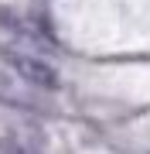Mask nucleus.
<instances>
[{
  "label": "nucleus",
  "instance_id": "1",
  "mask_svg": "<svg viewBox=\"0 0 150 154\" xmlns=\"http://www.w3.org/2000/svg\"><path fill=\"white\" fill-rule=\"evenodd\" d=\"M0 58L10 69V75L24 79V82H31L38 89H45V93L58 89V72H55V65H51L48 58L34 55V51H24V48H10V45H0Z\"/></svg>",
  "mask_w": 150,
  "mask_h": 154
},
{
  "label": "nucleus",
  "instance_id": "2",
  "mask_svg": "<svg viewBox=\"0 0 150 154\" xmlns=\"http://www.w3.org/2000/svg\"><path fill=\"white\" fill-rule=\"evenodd\" d=\"M0 28H4L10 38L17 41V48H55V38H51V31L45 28L41 21H34V17L14 11V7H0Z\"/></svg>",
  "mask_w": 150,
  "mask_h": 154
},
{
  "label": "nucleus",
  "instance_id": "3",
  "mask_svg": "<svg viewBox=\"0 0 150 154\" xmlns=\"http://www.w3.org/2000/svg\"><path fill=\"white\" fill-rule=\"evenodd\" d=\"M38 86L24 82V79L10 75V72L0 69V103L10 106V110H21V113H51V103L45 93H34Z\"/></svg>",
  "mask_w": 150,
  "mask_h": 154
},
{
  "label": "nucleus",
  "instance_id": "4",
  "mask_svg": "<svg viewBox=\"0 0 150 154\" xmlns=\"http://www.w3.org/2000/svg\"><path fill=\"white\" fill-rule=\"evenodd\" d=\"M0 154H34V151L17 144V140H0Z\"/></svg>",
  "mask_w": 150,
  "mask_h": 154
}]
</instances>
